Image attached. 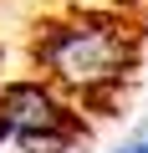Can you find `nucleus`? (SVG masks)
I'll use <instances>...</instances> for the list:
<instances>
[{
	"label": "nucleus",
	"instance_id": "nucleus-1",
	"mask_svg": "<svg viewBox=\"0 0 148 153\" xmlns=\"http://www.w3.org/2000/svg\"><path fill=\"white\" fill-rule=\"evenodd\" d=\"M36 56L56 87L82 97H107L133 66V36H128V21L107 10H82L71 21L46 26L36 36Z\"/></svg>",
	"mask_w": 148,
	"mask_h": 153
},
{
	"label": "nucleus",
	"instance_id": "nucleus-2",
	"mask_svg": "<svg viewBox=\"0 0 148 153\" xmlns=\"http://www.w3.org/2000/svg\"><path fill=\"white\" fill-rule=\"evenodd\" d=\"M0 138L21 143L26 153H61L82 138V117L46 82H10L0 87Z\"/></svg>",
	"mask_w": 148,
	"mask_h": 153
},
{
	"label": "nucleus",
	"instance_id": "nucleus-3",
	"mask_svg": "<svg viewBox=\"0 0 148 153\" xmlns=\"http://www.w3.org/2000/svg\"><path fill=\"white\" fill-rule=\"evenodd\" d=\"M107 153H148V123H138V128H133L123 143H112Z\"/></svg>",
	"mask_w": 148,
	"mask_h": 153
}]
</instances>
